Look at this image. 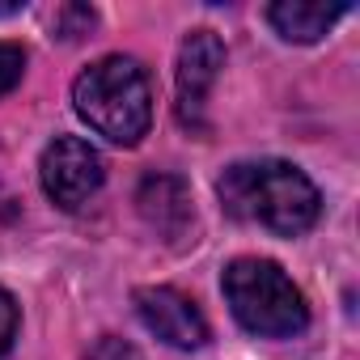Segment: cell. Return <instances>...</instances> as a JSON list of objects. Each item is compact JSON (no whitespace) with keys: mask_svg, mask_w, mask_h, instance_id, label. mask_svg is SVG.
Returning a JSON list of instances; mask_svg holds the SVG:
<instances>
[{"mask_svg":"<svg viewBox=\"0 0 360 360\" xmlns=\"http://www.w3.org/2000/svg\"><path fill=\"white\" fill-rule=\"evenodd\" d=\"M221 204L229 217L271 229L280 238H297L318 221V187L288 161H238L221 174Z\"/></svg>","mask_w":360,"mask_h":360,"instance_id":"1","label":"cell"},{"mask_svg":"<svg viewBox=\"0 0 360 360\" xmlns=\"http://www.w3.org/2000/svg\"><path fill=\"white\" fill-rule=\"evenodd\" d=\"M72 102L98 136L123 148L140 144V136L153 123V85L131 56H106L94 68H85L72 85Z\"/></svg>","mask_w":360,"mask_h":360,"instance_id":"2","label":"cell"},{"mask_svg":"<svg viewBox=\"0 0 360 360\" xmlns=\"http://www.w3.org/2000/svg\"><path fill=\"white\" fill-rule=\"evenodd\" d=\"M225 301L233 318L263 339H288L309 326V305L301 288L271 259H233L225 267Z\"/></svg>","mask_w":360,"mask_h":360,"instance_id":"3","label":"cell"},{"mask_svg":"<svg viewBox=\"0 0 360 360\" xmlns=\"http://www.w3.org/2000/svg\"><path fill=\"white\" fill-rule=\"evenodd\" d=\"M39 174H43L47 200L56 208H64V212H77L81 204H89L98 195V187H102V178H106L98 148L89 140H81V136H56L47 144V153H43Z\"/></svg>","mask_w":360,"mask_h":360,"instance_id":"4","label":"cell"},{"mask_svg":"<svg viewBox=\"0 0 360 360\" xmlns=\"http://www.w3.org/2000/svg\"><path fill=\"white\" fill-rule=\"evenodd\" d=\"M225 68V43L212 30H191L178 51V123L187 131H204V106Z\"/></svg>","mask_w":360,"mask_h":360,"instance_id":"5","label":"cell"},{"mask_svg":"<svg viewBox=\"0 0 360 360\" xmlns=\"http://www.w3.org/2000/svg\"><path fill=\"white\" fill-rule=\"evenodd\" d=\"M136 314L140 322L169 347H183V352H195L208 343V322L200 314V305L178 292L169 284H157V288H136Z\"/></svg>","mask_w":360,"mask_h":360,"instance_id":"6","label":"cell"},{"mask_svg":"<svg viewBox=\"0 0 360 360\" xmlns=\"http://www.w3.org/2000/svg\"><path fill=\"white\" fill-rule=\"evenodd\" d=\"M136 208L144 217V225L153 233H161L165 242H178L187 238L195 212H191V191L178 174H148L140 183V195H136Z\"/></svg>","mask_w":360,"mask_h":360,"instance_id":"7","label":"cell"},{"mask_svg":"<svg viewBox=\"0 0 360 360\" xmlns=\"http://www.w3.org/2000/svg\"><path fill=\"white\" fill-rule=\"evenodd\" d=\"M343 13H347V5H322V0H280V5L267 9V22L288 43H318Z\"/></svg>","mask_w":360,"mask_h":360,"instance_id":"8","label":"cell"},{"mask_svg":"<svg viewBox=\"0 0 360 360\" xmlns=\"http://www.w3.org/2000/svg\"><path fill=\"white\" fill-rule=\"evenodd\" d=\"M94 22H98V13L85 9V5H60V9H56V34L68 39V43L81 39V34H89Z\"/></svg>","mask_w":360,"mask_h":360,"instance_id":"9","label":"cell"},{"mask_svg":"<svg viewBox=\"0 0 360 360\" xmlns=\"http://www.w3.org/2000/svg\"><path fill=\"white\" fill-rule=\"evenodd\" d=\"M26 72V51L18 43H0V98H5Z\"/></svg>","mask_w":360,"mask_h":360,"instance_id":"10","label":"cell"},{"mask_svg":"<svg viewBox=\"0 0 360 360\" xmlns=\"http://www.w3.org/2000/svg\"><path fill=\"white\" fill-rule=\"evenodd\" d=\"M18 339V301L0 288V356H5Z\"/></svg>","mask_w":360,"mask_h":360,"instance_id":"11","label":"cell"},{"mask_svg":"<svg viewBox=\"0 0 360 360\" xmlns=\"http://www.w3.org/2000/svg\"><path fill=\"white\" fill-rule=\"evenodd\" d=\"M85 360H140V352H136L127 339L106 335V339H98V343H94V352H89Z\"/></svg>","mask_w":360,"mask_h":360,"instance_id":"12","label":"cell"},{"mask_svg":"<svg viewBox=\"0 0 360 360\" xmlns=\"http://www.w3.org/2000/svg\"><path fill=\"white\" fill-rule=\"evenodd\" d=\"M26 5H22V0H9V5H0V18H13V13H22Z\"/></svg>","mask_w":360,"mask_h":360,"instance_id":"13","label":"cell"}]
</instances>
